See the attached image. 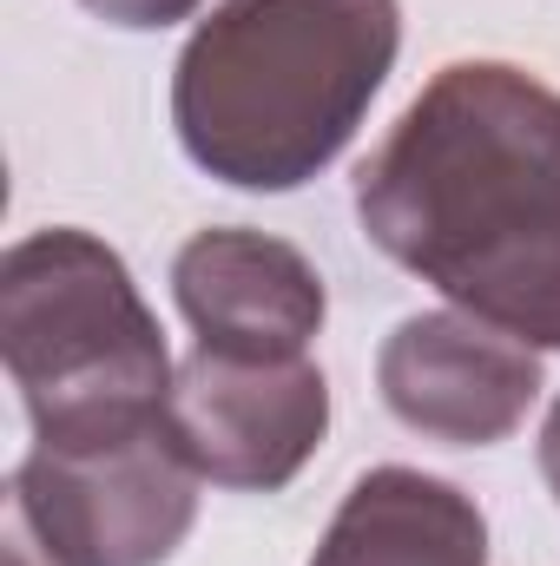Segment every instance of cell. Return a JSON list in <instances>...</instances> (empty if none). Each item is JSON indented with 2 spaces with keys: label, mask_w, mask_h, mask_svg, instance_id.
Listing matches in <instances>:
<instances>
[{
  "label": "cell",
  "mask_w": 560,
  "mask_h": 566,
  "mask_svg": "<svg viewBox=\"0 0 560 566\" xmlns=\"http://www.w3.org/2000/svg\"><path fill=\"white\" fill-rule=\"evenodd\" d=\"M383 258L468 316L560 349V93L508 60H455L356 171Z\"/></svg>",
  "instance_id": "1"
},
{
  "label": "cell",
  "mask_w": 560,
  "mask_h": 566,
  "mask_svg": "<svg viewBox=\"0 0 560 566\" xmlns=\"http://www.w3.org/2000/svg\"><path fill=\"white\" fill-rule=\"evenodd\" d=\"M396 46V0H225L178 53L172 126L198 171L297 191L356 139Z\"/></svg>",
  "instance_id": "2"
},
{
  "label": "cell",
  "mask_w": 560,
  "mask_h": 566,
  "mask_svg": "<svg viewBox=\"0 0 560 566\" xmlns=\"http://www.w3.org/2000/svg\"><path fill=\"white\" fill-rule=\"evenodd\" d=\"M0 356L33 434L165 409L172 356L113 244L46 224L0 258Z\"/></svg>",
  "instance_id": "3"
},
{
  "label": "cell",
  "mask_w": 560,
  "mask_h": 566,
  "mask_svg": "<svg viewBox=\"0 0 560 566\" xmlns=\"http://www.w3.org/2000/svg\"><path fill=\"white\" fill-rule=\"evenodd\" d=\"M198 468L172 409L33 434L7 481V521L53 566H158L198 521Z\"/></svg>",
  "instance_id": "4"
},
{
  "label": "cell",
  "mask_w": 560,
  "mask_h": 566,
  "mask_svg": "<svg viewBox=\"0 0 560 566\" xmlns=\"http://www.w3.org/2000/svg\"><path fill=\"white\" fill-rule=\"evenodd\" d=\"M172 428L211 488L278 494L330 434V382L310 356H218L191 349L172 376Z\"/></svg>",
  "instance_id": "5"
},
{
  "label": "cell",
  "mask_w": 560,
  "mask_h": 566,
  "mask_svg": "<svg viewBox=\"0 0 560 566\" xmlns=\"http://www.w3.org/2000/svg\"><path fill=\"white\" fill-rule=\"evenodd\" d=\"M376 389L403 428L448 448H488L528 422L541 396V356L468 310H422L390 329Z\"/></svg>",
  "instance_id": "6"
},
{
  "label": "cell",
  "mask_w": 560,
  "mask_h": 566,
  "mask_svg": "<svg viewBox=\"0 0 560 566\" xmlns=\"http://www.w3.org/2000/svg\"><path fill=\"white\" fill-rule=\"evenodd\" d=\"M172 296L198 329V349L258 356V363L303 356L330 310L317 264L297 244L245 224L198 231L172 264Z\"/></svg>",
  "instance_id": "7"
},
{
  "label": "cell",
  "mask_w": 560,
  "mask_h": 566,
  "mask_svg": "<svg viewBox=\"0 0 560 566\" xmlns=\"http://www.w3.org/2000/svg\"><path fill=\"white\" fill-rule=\"evenodd\" d=\"M310 566H488V521L462 488L422 468H370Z\"/></svg>",
  "instance_id": "8"
},
{
  "label": "cell",
  "mask_w": 560,
  "mask_h": 566,
  "mask_svg": "<svg viewBox=\"0 0 560 566\" xmlns=\"http://www.w3.org/2000/svg\"><path fill=\"white\" fill-rule=\"evenodd\" d=\"M86 13H100L106 27H172L185 13H198V0H80Z\"/></svg>",
  "instance_id": "9"
},
{
  "label": "cell",
  "mask_w": 560,
  "mask_h": 566,
  "mask_svg": "<svg viewBox=\"0 0 560 566\" xmlns=\"http://www.w3.org/2000/svg\"><path fill=\"white\" fill-rule=\"evenodd\" d=\"M541 474H548V494L560 501V402L548 409V422H541Z\"/></svg>",
  "instance_id": "10"
},
{
  "label": "cell",
  "mask_w": 560,
  "mask_h": 566,
  "mask_svg": "<svg viewBox=\"0 0 560 566\" xmlns=\"http://www.w3.org/2000/svg\"><path fill=\"white\" fill-rule=\"evenodd\" d=\"M7 566H53V560L33 547V534H27V527H13V521H7Z\"/></svg>",
  "instance_id": "11"
}]
</instances>
